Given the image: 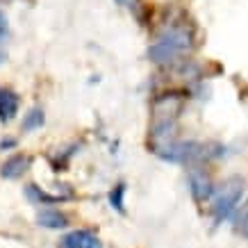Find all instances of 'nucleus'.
I'll return each mask as SVG.
<instances>
[{
    "mask_svg": "<svg viewBox=\"0 0 248 248\" xmlns=\"http://www.w3.org/2000/svg\"><path fill=\"white\" fill-rule=\"evenodd\" d=\"M194 50V28L189 23H169L148 48V60L157 66H171Z\"/></svg>",
    "mask_w": 248,
    "mask_h": 248,
    "instance_id": "nucleus-1",
    "label": "nucleus"
},
{
    "mask_svg": "<svg viewBox=\"0 0 248 248\" xmlns=\"http://www.w3.org/2000/svg\"><path fill=\"white\" fill-rule=\"evenodd\" d=\"M244 191H246V180L241 175H230L221 185H217V191L210 201V214L214 226L226 223L228 218H232L237 214Z\"/></svg>",
    "mask_w": 248,
    "mask_h": 248,
    "instance_id": "nucleus-2",
    "label": "nucleus"
},
{
    "mask_svg": "<svg viewBox=\"0 0 248 248\" xmlns=\"http://www.w3.org/2000/svg\"><path fill=\"white\" fill-rule=\"evenodd\" d=\"M187 187H189V194H191V198H194L196 205L210 203L212 196H214V191H217V185H214L210 171H207L203 164L191 166V169H189Z\"/></svg>",
    "mask_w": 248,
    "mask_h": 248,
    "instance_id": "nucleus-3",
    "label": "nucleus"
},
{
    "mask_svg": "<svg viewBox=\"0 0 248 248\" xmlns=\"http://www.w3.org/2000/svg\"><path fill=\"white\" fill-rule=\"evenodd\" d=\"M57 248H103V241L93 230L76 228V230H68L66 234H62Z\"/></svg>",
    "mask_w": 248,
    "mask_h": 248,
    "instance_id": "nucleus-4",
    "label": "nucleus"
},
{
    "mask_svg": "<svg viewBox=\"0 0 248 248\" xmlns=\"http://www.w3.org/2000/svg\"><path fill=\"white\" fill-rule=\"evenodd\" d=\"M32 166V157L30 155H25V153H14V155H9L2 166H0V178H5V180H18L23 173H28Z\"/></svg>",
    "mask_w": 248,
    "mask_h": 248,
    "instance_id": "nucleus-5",
    "label": "nucleus"
},
{
    "mask_svg": "<svg viewBox=\"0 0 248 248\" xmlns=\"http://www.w3.org/2000/svg\"><path fill=\"white\" fill-rule=\"evenodd\" d=\"M23 194H25V198H28L32 205H39V207H53V205H57V203L68 201L64 194H48L46 189H41L39 185H34V182H28V185L23 187Z\"/></svg>",
    "mask_w": 248,
    "mask_h": 248,
    "instance_id": "nucleus-6",
    "label": "nucleus"
},
{
    "mask_svg": "<svg viewBox=\"0 0 248 248\" xmlns=\"http://www.w3.org/2000/svg\"><path fill=\"white\" fill-rule=\"evenodd\" d=\"M68 217L57 207H41L37 212V226L46 228V230H64L68 228Z\"/></svg>",
    "mask_w": 248,
    "mask_h": 248,
    "instance_id": "nucleus-7",
    "label": "nucleus"
},
{
    "mask_svg": "<svg viewBox=\"0 0 248 248\" xmlns=\"http://www.w3.org/2000/svg\"><path fill=\"white\" fill-rule=\"evenodd\" d=\"M18 107H21V96L9 87H0V123L14 121Z\"/></svg>",
    "mask_w": 248,
    "mask_h": 248,
    "instance_id": "nucleus-8",
    "label": "nucleus"
},
{
    "mask_svg": "<svg viewBox=\"0 0 248 248\" xmlns=\"http://www.w3.org/2000/svg\"><path fill=\"white\" fill-rule=\"evenodd\" d=\"M46 123V114L41 107H30L28 112L23 114L21 119V130L23 132H37L39 128H44Z\"/></svg>",
    "mask_w": 248,
    "mask_h": 248,
    "instance_id": "nucleus-9",
    "label": "nucleus"
},
{
    "mask_svg": "<svg viewBox=\"0 0 248 248\" xmlns=\"http://www.w3.org/2000/svg\"><path fill=\"white\" fill-rule=\"evenodd\" d=\"M125 191H128V185L123 180H119L109 189V194H107L109 207H112L114 212H119V214H125Z\"/></svg>",
    "mask_w": 248,
    "mask_h": 248,
    "instance_id": "nucleus-10",
    "label": "nucleus"
},
{
    "mask_svg": "<svg viewBox=\"0 0 248 248\" xmlns=\"http://www.w3.org/2000/svg\"><path fill=\"white\" fill-rule=\"evenodd\" d=\"M234 230L239 234H244V237H248V201L234 214Z\"/></svg>",
    "mask_w": 248,
    "mask_h": 248,
    "instance_id": "nucleus-11",
    "label": "nucleus"
},
{
    "mask_svg": "<svg viewBox=\"0 0 248 248\" xmlns=\"http://www.w3.org/2000/svg\"><path fill=\"white\" fill-rule=\"evenodd\" d=\"M116 5H121V7L130 9L135 16H141V0H116Z\"/></svg>",
    "mask_w": 248,
    "mask_h": 248,
    "instance_id": "nucleus-12",
    "label": "nucleus"
},
{
    "mask_svg": "<svg viewBox=\"0 0 248 248\" xmlns=\"http://www.w3.org/2000/svg\"><path fill=\"white\" fill-rule=\"evenodd\" d=\"M9 37V25H7V18H5V14L0 12V44L2 41H7Z\"/></svg>",
    "mask_w": 248,
    "mask_h": 248,
    "instance_id": "nucleus-13",
    "label": "nucleus"
},
{
    "mask_svg": "<svg viewBox=\"0 0 248 248\" xmlns=\"http://www.w3.org/2000/svg\"><path fill=\"white\" fill-rule=\"evenodd\" d=\"M16 137H2L0 139V151H12V148H16Z\"/></svg>",
    "mask_w": 248,
    "mask_h": 248,
    "instance_id": "nucleus-14",
    "label": "nucleus"
},
{
    "mask_svg": "<svg viewBox=\"0 0 248 248\" xmlns=\"http://www.w3.org/2000/svg\"><path fill=\"white\" fill-rule=\"evenodd\" d=\"M2 64H5V55L0 53V66H2Z\"/></svg>",
    "mask_w": 248,
    "mask_h": 248,
    "instance_id": "nucleus-15",
    "label": "nucleus"
}]
</instances>
